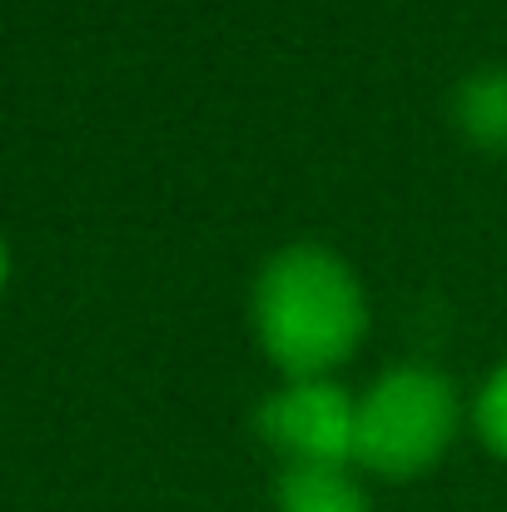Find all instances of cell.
Returning <instances> with one entry per match:
<instances>
[{
    "instance_id": "obj_5",
    "label": "cell",
    "mask_w": 507,
    "mask_h": 512,
    "mask_svg": "<svg viewBox=\"0 0 507 512\" xmlns=\"http://www.w3.org/2000/svg\"><path fill=\"white\" fill-rule=\"evenodd\" d=\"M279 512H368V493L348 468H284L274 483Z\"/></svg>"
},
{
    "instance_id": "obj_1",
    "label": "cell",
    "mask_w": 507,
    "mask_h": 512,
    "mask_svg": "<svg viewBox=\"0 0 507 512\" xmlns=\"http://www.w3.org/2000/svg\"><path fill=\"white\" fill-rule=\"evenodd\" d=\"M254 334L284 383L329 378L368 334V299L358 274L324 244L279 249L254 284Z\"/></svg>"
},
{
    "instance_id": "obj_3",
    "label": "cell",
    "mask_w": 507,
    "mask_h": 512,
    "mask_svg": "<svg viewBox=\"0 0 507 512\" xmlns=\"http://www.w3.org/2000/svg\"><path fill=\"white\" fill-rule=\"evenodd\" d=\"M259 433L284 468H348L358 453V398L334 378H294L259 403Z\"/></svg>"
},
{
    "instance_id": "obj_4",
    "label": "cell",
    "mask_w": 507,
    "mask_h": 512,
    "mask_svg": "<svg viewBox=\"0 0 507 512\" xmlns=\"http://www.w3.org/2000/svg\"><path fill=\"white\" fill-rule=\"evenodd\" d=\"M453 120L468 145L507 155V70H478L453 95Z\"/></svg>"
},
{
    "instance_id": "obj_7",
    "label": "cell",
    "mask_w": 507,
    "mask_h": 512,
    "mask_svg": "<svg viewBox=\"0 0 507 512\" xmlns=\"http://www.w3.org/2000/svg\"><path fill=\"white\" fill-rule=\"evenodd\" d=\"M5 269H10V259H5V239H0V289H5Z\"/></svg>"
},
{
    "instance_id": "obj_6",
    "label": "cell",
    "mask_w": 507,
    "mask_h": 512,
    "mask_svg": "<svg viewBox=\"0 0 507 512\" xmlns=\"http://www.w3.org/2000/svg\"><path fill=\"white\" fill-rule=\"evenodd\" d=\"M473 423H478V438L498 458H507V363L483 383V393L473 403Z\"/></svg>"
},
{
    "instance_id": "obj_2",
    "label": "cell",
    "mask_w": 507,
    "mask_h": 512,
    "mask_svg": "<svg viewBox=\"0 0 507 512\" xmlns=\"http://www.w3.org/2000/svg\"><path fill=\"white\" fill-rule=\"evenodd\" d=\"M458 388L423 363H403L388 368L363 398H358V453L353 463H363L378 478H418L433 463H443V453L458 438Z\"/></svg>"
}]
</instances>
